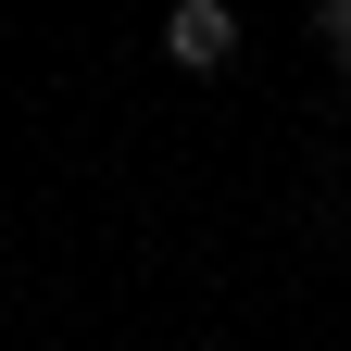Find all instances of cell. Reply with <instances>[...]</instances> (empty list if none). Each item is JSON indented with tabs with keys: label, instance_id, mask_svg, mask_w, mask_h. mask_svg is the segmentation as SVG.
Wrapping results in <instances>:
<instances>
[{
	"label": "cell",
	"instance_id": "obj_1",
	"mask_svg": "<svg viewBox=\"0 0 351 351\" xmlns=\"http://www.w3.org/2000/svg\"><path fill=\"white\" fill-rule=\"evenodd\" d=\"M163 63L176 75H226L239 63V0H176L163 13Z\"/></svg>",
	"mask_w": 351,
	"mask_h": 351
},
{
	"label": "cell",
	"instance_id": "obj_2",
	"mask_svg": "<svg viewBox=\"0 0 351 351\" xmlns=\"http://www.w3.org/2000/svg\"><path fill=\"white\" fill-rule=\"evenodd\" d=\"M314 51H326V63L351 75V0H314Z\"/></svg>",
	"mask_w": 351,
	"mask_h": 351
}]
</instances>
